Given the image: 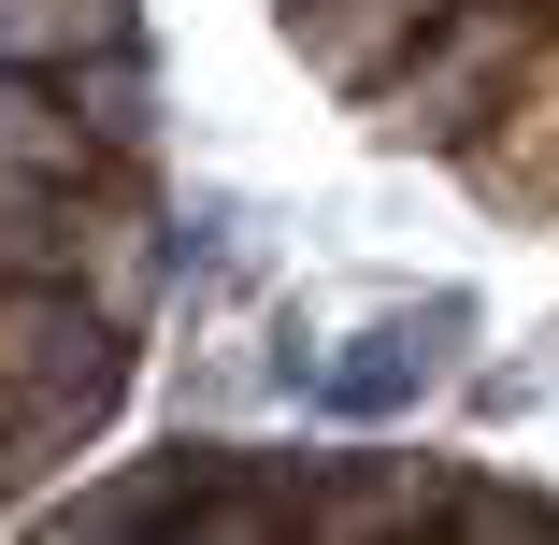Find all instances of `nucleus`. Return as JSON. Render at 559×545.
I'll list each match as a JSON object with an SVG mask.
<instances>
[{"instance_id": "f257e3e1", "label": "nucleus", "mask_w": 559, "mask_h": 545, "mask_svg": "<svg viewBox=\"0 0 559 545\" xmlns=\"http://www.w3.org/2000/svg\"><path fill=\"white\" fill-rule=\"evenodd\" d=\"M516 58H531V0H444L402 44V72H373V130L388 144H460Z\"/></svg>"}, {"instance_id": "f03ea898", "label": "nucleus", "mask_w": 559, "mask_h": 545, "mask_svg": "<svg viewBox=\"0 0 559 545\" xmlns=\"http://www.w3.org/2000/svg\"><path fill=\"white\" fill-rule=\"evenodd\" d=\"M474 331V301H416V316H373V331H345V359H316V402L330 416H402L430 374H444V345Z\"/></svg>"}, {"instance_id": "7ed1b4c3", "label": "nucleus", "mask_w": 559, "mask_h": 545, "mask_svg": "<svg viewBox=\"0 0 559 545\" xmlns=\"http://www.w3.org/2000/svg\"><path fill=\"white\" fill-rule=\"evenodd\" d=\"M430 15H444V0H287L301 58H316V72H345V86H373V72H388V44H416Z\"/></svg>"}, {"instance_id": "20e7f679", "label": "nucleus", "mask_w": 559, "mask_h": 545, "mask_svg": "<svg viewBox=\"0 0 559 545\" xmlns=\"http://www.w3.org/2000/svg\"><path fill=\"white\" fill-rule=\"evenodd\" d=\"M86 44H130V0H0V58L15 72L86 58Z\"/></svg>"}, {"instance_id": "39448f33", "label": "nucleus", "mask_w": 559, "mask_h": 545, "mask_svg": "<svg viewBox=\"0 0 559 545\" xmlns=\"http://www.w3.org/2000/svg\"><path fill=\"white\" fill-rule=\"evenodd\" d=\"M72 245H86V230L44 201V173H0V287H58Z\"/></svg>"}, {"instance_id": "423d86ee", "label": "nucleus", "mask_w": 559, "mask_h": 545, "mask_svg": "<svg viewBox=\"0 0 559 545\" xmlns=\"http://www.w3.org/2000/svg\"><path fill=\"white\" fill-rule=\"evenodd\" d=\"M72 144H86V116H58V100H44L15 58H0V173H44V187H58Z\"/></svg>"}, {"instance_id": "0eeeda50", "label": "nucleus", "mask_w": 559, "mask_h": 545, "mask_svg": "<svg viewBox=\"0 0 559 545\" xmlns=\"http://www.w3.org/2000/svg\"><path fill=\"white\" fill-rule=\"evenodd\" d=\"M72 116H86V144H130V130H144V72H130V44H86Z\"/></svg>"}]
</instances>
